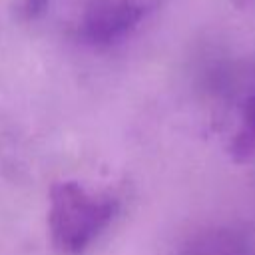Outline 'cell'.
Returning <instances> with one entry per match:
<instances>
[{
	"instance_id": "6da1fadb",
	"label": "cell",
	"mask_w": 255,
	"mask_h": 255,
	"mask_svg": "<svg viewBox=\"0 0 255 255\" xmlns=\"http://www.w3.org/2000/svg\"><path fill=\"white\" fill-rule=\"evenodd\" d=\"M120 211V197L110 189L64 179L50 187L48 233L60 255L86 253L112 225Z\"/></svg>"
},
{
	"instance_id": "7a4b0ae2",
	"label": "cell",
	"mask_w": 255,
	"mask_h": 255,
	"mask_svg": "<svg viewBox=\"0 0 255 255\" xmlns=\"http://www.w3.org/2000/svg\"><path fill=\"white\" fill-rule=\"evenodd\" d=\"M163 0H66L70 34L88 46H110L133 32Z\"/></svg>"
},
{
	"instance_id": "3957f363",
	"label": "cell",
	"mask_w": 255,
	"mask_h": 255,
	"mask_svg": "<svg viewBox=\"0 0 255 255\" xmlns=\"http://www.w3.org/2000/svg\"><path fill=\"white\" fill-rule=\"evenodd\" d=\"M179 255H255V235L233 225H215L193 233Z\"/></svg>"
},
{
	"instance_id": "277c9868",
	"label": "cell",
	"mask_w": 255,
	"mask_h": 255,
	"mask_svg": "<svg viewBox=\"0 0 255 255\" xmlns=\"http://www.w3.org/2000/svg\"><path fill=\"white\" fill-rule=\"evenodd\" d=\"M235 159H249L255 153V84L241 104V124L231 143Z\"/></svg>"
}]
</instances>
